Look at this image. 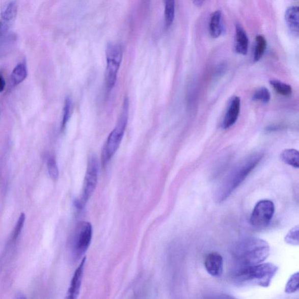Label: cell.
Masks as SVG:
<instances>
[{
  "label": "cell",
  "mask_w": 299,
  "mask_h": 299,
  "mask_svg": "<svg viewBox=\"0 0 299 299\" xmlns=\"http://www.w3.org/2000/svg\"><path fill=\"white\" fill-rule=\"evenodd\" d=\"M269 244L265 240L256 237H248L237 243L233 254L240 266H250L264 262L269 256Z\"/></svg>",
  "instance_id": "obj_1"
},
{
  "label": "cell",
  "mask_w": 299,
  "mask_h": 299,
  "mask_svg": "<svg viewBox=\"0 0 299 299\" xmlns=\"http://www.w3.org/2000/svg\"><path fill=\"white\" fill-rule=\"evenodd\" d=\"M264 157L262 152L251 154L237 164L227 175L218 192L219 201L225 200L241 184Z\"/></svg>",
  "instance_id": "obj_2"
},
{
  "label": "cell",
  "mask_w": 299,
  "mask_h": 299,
  "mask_svg": "<svg viewBox=\"0 0 299 299\" xmlns=\"http://www.w3.org/2000/svg\"><path fill=\"white\" fill-rule=\"evenodd\" d=\"M278 266L271 263L241 266L235 270L233 277L238 284H250L268 287L278 271Z\"/></svg>",
  "instance_id": "obj_3"
},
{
  "label": "cell",
  "mask_w": 299,
  "mask_h": 299,
  "mask_svg": "<svg viewBox=\"0 0 299 299\" xmlns=\"http://www.w3.org/2000/svg\"><path fill=\"white\" fill-rule=\"evenodd\" d=\"M129 99L125 98L123 101L120 115L118 119L116 126L111 131L103 147L101 153V163L105 167L113 157L120 146L123 135L128 121Z\"/></svg>",
  "instance_id": "obj_4"
},
{
  "label": "cell",
  "mask_w": 299,
  "mask_h": 299,
  "mask_svg": "<svg viewBox=\"0 0 299 299\" xmlns=\"http://www.w3.org/2000/svg\"><path fill=\"white\" fill-rule=\"evenodd\" d=\"M106 69L105 80L106 89L111 91L117 83L118 73L123 58V49L119 43H110L106 50Z\"/></svg>",
  "instance_id": "obj_5"
},
{
  "label": "cell",
  "mask_w": 299,
  "mask_h": 299,
  "mask_svg": "<svg viewBox=\"0 0 299 299\" xmlns=\"http://www.w3.org/2000/svg\"><path fill=\"white\" fill-rule=\"evenodd\" d=\"M93 237V227L90 223L80 222L78 223L71 239V249L74 257L81 258L91 244Z\"/></svg>",
  "instance_id": "obj_6"
},
{
  "label": "cell",
  "mask_w": 299,
  "mask_h": 299,
  "mask_svg": "<svg viewBox=\"0 0 299 299\" xmlns=\"http://www.w3.org/2000/svg\"><path fill=\"white\" fill-rule=\"evenodd\" d=\"M98 175V163L97 158L93 156L88 162L81 194L75 201V206L78 208H83L93 195L97 184Z\"/></svg>",
  "instance_id": "obj_7"
},
{
  "label": "cell",
  "mask_w": 299,
  "mask_h": 299,
  "mask_svg": "<svg viewBox=\"0 0 299 299\" xmlns=\"http://www.w3.org/2000/svg\"><path fill=\"white\" fill-rule=\"evenodd\" d=\"M275 205L269 200L259 201L255 206L250 218L251 225L256 228H264L268 226L274 216Z\"/></svg>",
  "instance_id": "obj_8"
},
{
  "label": "cell",
  "mask_w": 299,
  "mask_h": 299,
  "mask_svg": "<svg viewBox=\"0 0 299 299\" xmlns=\"http://www.w3.org/2000/svg\"><path fill=\"white\" fill-rule=\"evenodd\" d=\"M240 98L237 96L233 97L230 100L224 118H223L222 123L223 129H229L236 123L240 114Z\"/></svg>",
  "instance_id": "obj_9"
},
{
  "label": "cell",
  "mask_w": 299,
  "mask_h": 299,
  "mask_svg": "<svg viewBox=\"0 0 299 299\" xmlns=\"http://www.w3.org/2000/svg\"><path fill=\"white\" fill-rule=\"evenodd\" d=\"M205 267L210 275L220 277L223 270V260L221 255L218 253L209 254L205 258Z\"/></svg>",
  "instance_id": "obj_10"
},
{
  "label": "cell",
  "mask_w": 299,
  "mask_h": 299,
  "mask_svg": "<svg viewBox=\"0 0 299 299\" xmlns=\"http://www.w3.org/2000/svg\"><path fill=\"white\" fill-rule=\"evenodd\" d=\"M86 261V258L84 257L80 264L75 270L69 291L67 294V298L70 299L76 298L80 290L84 268Z\"/></svg>",
  "instance_id": "obj_11"
},
{
  "label": "cell",
  "mask_w": 299,
  "mask_h": 299,
  "mask_svg": "<svg viewBox=\"0 0 299 299\" xmlns=\"http://www.w3.org/2000/svg\"><path fill=\"white\" fill-rule=\"evenodd\" d=\"M209 34L213 38L221 37L225 31V23L220 10L214 12L211 15L209 24Z\"/></svg>",
  "instance_id": "obj_12"
},
{
  "label": "cell",
  "mask_w": 299,
  "mask_h": 299,
  "mask_svg": "<svg viewBox=\"0 0 299 299\" xmlns=\"http://www.w3.org/2000/svg\"><path fill=\"white\" fill-rule=\"evenodd\" d=\"M234 42L235 50L236 52L246 55L249 49V38L244 29L238 23L236 26Z\"/></svg>",
  "instance_id": "obj_13"
},
{
  "label": "cell",
  "mask_w": 299,
  "mask_h": 299,
  "mask_svg": "<svg viewBox=\"0 0 299 299\" xmlns=\"http://www.w3.org/2000/svg\"><path fill=\"white\" fill-rule=\"evenodd\" d=\"M285 21L289 32L293 37H298L299 35L298 7L292 6L286 10L285 15Z\"/></svg>",
  "instance_id": "obj_14"
},
{
  "label": "cell",
  "mask_w": 299,
  "mask_h": 299,
  "mask_svg": "<svg viewBox=\"0 0 299 299\" xmlns=\"http://www.w3.org/2000/svg\"><path fill=\"white\" fill-rule=\"evenodd\" d=\"M28 75L27 68L25 63H21L14 68L11 74V81L14 86H18L25 80Z\"/></svg>",
  "instance_id": "obj_15"
},
{
  "label": "cell",
  "mask_w": 299,
  "mask_h": 299,
  "mask_svg": "<svg viewBox=\"0 0 299 299\" xmlns=\"http://www.w3.org/2000/svg\"><path fill=\"white\" fill-rule=\"evenodd\" d=\"M165 4V25L169 29L172 25L175 18V0H163Z\"/></svg>",
  "instance_id": "obj_16"
},
{
  "label": "cell",
  "mask_w": 299,
  "mask_h": 299,
  "mask_svg": "<svg viewBox=\"0 0 299 299\" xmlns=\"http://www.w3.org/2000/svg\"><path fill=\"white\" fill-rule=\"evenodd\" d=\"M281 157L284 162L286 163L294 168L298 169V151L295 149H286L282 151Z\"/></svg>",
  "instance_id": "obj_17"
},
{
  "label": "cell",
  "mask_w": 299,
  "mask_h": 299,
  "mask_svg": "<svg viewBox=\"0 0 299 299\" xmlns=\"http://www.w3.org/2000/svg\"><path fill=\"white\" fill-rule=\"evenodd\" d=\"M267 42L264 36L259 35L256 38L254 52V62H257L262 58L266 48Z\"/></svg>",
  "instance_id": "obj_18"
},
{
  "label": "cell",
  "mask_w": 299,
  "mask_h": 299,
  "mask_svg": "<svg viewBox=\"0 0 299 299\" xmlns=\"http://www.w3.org/2000/svg\"><path fill=\"white\" fill-rule=\"evenodd\" d=\"M18 3L16 1L11 2L8 5L1 13L2 19L7 22H11L15 18L18 11Z\"/></svg>",
  "instance_id": "obj_19"
},
{
  "label": "cell",
  "mask_w": 299,
  "mask_h": 299,
  "mask_svg": "<svg viewBox=\"0 0 299 299\" xmlns=\"http://www.w3.org/2000/svg\"><path fill=\"white\" fill-rule=\"evenodd\" d=\"M269 83L279 94L284 96H289L292 93V87L287 84L278 80H271Z\"/></svg>",
  "instance_id": "obj_20"
},
{
  "label": "cell",
  "mask_w": 299,
  "mask_h": 299,
  "mask_svg": "<svg viewBox=\"0 0 299 299\" xmlns=\"http://www.w3.org/2000/svg\"><path fill=\"white\" fill-rule=\"evenodd\" d=\"M71 110H72V100L69 97H67L65 99V105H64L63 107L61 125V130L62 131L66 128L67 123L71 117Z\"/></svg>",
  "instance_id": "obj_21"
},
{
  "label": "cell",
  "mask_w": 299,
  "mask_h": 299,
  "mask_svg": "<svg viewBox=\"0 0 299 299\" xmlns=\"http://www.w3.org/2000/svg\"><path fill=\"white\" fill-rule=\"evenodd\" d=\"M270 94L269 91L265 87H262L257 90L253 95L254 101H260L266 103L270 101Z\"/></svg>",
  "instance_id": "obj_22"
},
{
  "label": "cell",
  "mask_w": 299,
  "mask_h": 299,
  "mask_svg": "<svg viewBox=\"0 0 299 299\" xmlns=\"http://www.w3.org/2000/svg\"><path fill=\"white\" fill-rule=\"evenodd\" d=\"M298 272L291 276L286 284L285 288V292L286 293H293L298 290Z\"/></svg>",
  "instance_id": "obj_23"
},
{
  "label": "cell",
  "mask_w": 299,
  "mask_h": 299,
  "mask_svg": "<svg viewBox=\"0 0 299 299\" xmlns=\"http://www.w3.org/2000/svg\"><path fill=\"white\" fill-rule=\"evenodd\" d=\"M47 167L50 178L53 180H57L59 173L57 162L54 157L51 156L47 159Z\"/></svg>",
  "instance_id": "obj_24"
},
{
  "label": "cell",
  "mask_w": 299,
  "mask_h": 299,
  "mask_svg": "<svg viewBox=\"0 0 299 299\" xmlns=\"http://www.w3.org/2000/svg\"><path fill=\"white\" fill-rule=\"evenodd\" d=\"M285 241L288 244L292 246H298L299 244L298 226L294 227L293 229L289 231L285 238Z\"/></svg>",
  "instance_id": "obj_25"
},
{
  "label": "cell",
  "mask_w": 299,
  "mask_h": 299,
  "mask_svg": "<svg viewBox=\"0 0 299 299\" xmlns=\"http://www.w3.org/2000/svg\"><path fill=\"white\" fill-rule=\"evenodd\" d=\"M25 221V213H22L18 219V221L17 223V225L15 226V228L14 230V232L13 234V240H16L19 236L20 233H21V231L23 228V225H24V223Z\"/></svg>",
  "instance_id": "obj_26"
},
{
  "label": "cell",
  "mask_w": 299,
  "mask_h": 299,
  "mask_svg": "<svg viewBox=\"0 0 299 299\" xmlns=\"http://www.w3.org/2000/svg\"><path fill=\"white\" fill-rule=\"evenodd\" d=\"M9 28V22H7L3 19L0 21V38L5 37L8 33Z\"/></svg>",
  "instance_id": "obj_27"
},
{
  "label": "cell",
  "mask_w": 299,
  "mask_h": 299,
  "mask_svg": "<svg viewBox=\"0 0 299 299\" xmlns=\"http://www.w3.org/2000/svg\"><path fill=\"white\" fill-rule=\"evenodd\" d=\"M6 80L2 73H0V93L5 89Z\"/></svg>",
  "instance_id": "obj_28"
},
{
  "label": "cell",
  "mask_w": 299,
  "mask_h": 299,
  "mask_svg": "<svg viewBox=\"0 0 299 299\" xmlns=\"http://www.w3.org/2000/svg\"><path fill=\"white\" fill-rule=\"evenodd\" d=\"M193 2L195 6L201 7L203 5L205 0H193Z\"/></svg>",
  "instance_id": "obj_29"
}]
</instances>
